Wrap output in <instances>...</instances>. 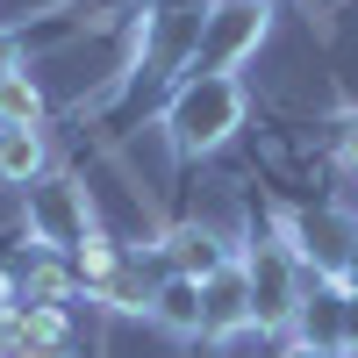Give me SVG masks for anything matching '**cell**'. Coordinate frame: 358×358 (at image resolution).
I'll return each instance as SVG.
<instances>
[{
    "instance_id": "1",
    "label": "cell",
    "mask_w": 358,
    "mask_h": 358,
    "mask_svg": "<svg viewBox=\"0 0 358 358\" xmlns=\"http://www.w3.org/2000/svg\"><path fill=\"white\" fill-rule=\"evenodd\" d=\"M244 115H251V101H244V79L236 72H187L179 94L165 101V136H172V151L208 158L244 129Z\"/></svg>"
},
{
    "instance_id": "2",
    "label": "cell",
    "mask_w": 358,
    "mask_h": 358,
    "mask_svg": "<svg viewBox=\"0 0 358 358\" xmlns=\"http://www.w3.org/2000/svg\"><path fill=\"white\" fill-rule=\"evenodd\" d=\"M22 229H29V244L50 251V258H72L86 236H94V194L79 187V179L65 172H43L36 187H22Z\"/></svg>"
},
{
    "instance_id": "3",
    "label": "cell",
    "mask_w": 358,
    "mask_h": 358,
    "mask_svg": "<svg viewBox=\"0 0 358 358\" xmlns=\"http://www.w3.org/2000/svg\"><path fill=\"white\" fill-rule=\"evenodd\" d=\"M244 280H251V330H294V315L308 301V273H301V251L287 236H258L244 251Z\"/></svg>"
},
{
    "instance_id": "4",
    "label": "cell",
    "mask_w": 358,
    "mask_h": 358,
    "mask_svg": "<svg viewBox=\"0 0 358 358\" xmlns=\"http://www.w3.org/2000/svg\"><path fill=\"white\" fill-rule=\"evenodd\" d=\"M265 29H273V0H215L194 36V72H236L244 57H258Z\"/></svg>"
},
{
    "instance_id": "5",
    "label": "cell",
    "mask_w": 358,
    "mask_h": 358,
    "mask_svg": "<svg viewBox=\"0 0 358 358\" xmlns=\"http://www.w3.org/2000/svg\"><path fill=\"white\" fill-rule=\"evenodd\" d=\"M236 330H251V280H244V258L215 265V273L201 280V337L222 344Z\"/></svg>"
},
{
    "instance_id": "6",
    "label": "cell",
    "mask_w": 358,
    "mask_h": 358,
    "mask_svg": "<svg viewBox=\"0 0 358 358\" xmlns=\"http://www.w3.org/2000/svg\"><path fill=\"white\" fill-rule=\"evenodd\" d=\"M344 294H351L344 280H322V273H315V287H308L301 315H294V337L337 358V344H344Z\"/></svg>"
},
{
    "instance_id": "7",
    "label": "cell",
    "mask_w": 358,
    "mask_h": 358,
    "mask_svg": "<svg viewBox=\"0 0 358 358\" xmlns=\"http://www.w3.org/2000/svg\"><path fill=\"white\" fill-rule=\"evenodd\" d=\"M151 322L172 337H201V280L194 273H165L151 287Z\"/></svg>"
},
{
    "instance_id": "8",
    "label": "cell",
    "mask_w": 358,
    "mask_h": 358,
    "mask_svg": "<svg viewBox=\"0 0 358 358\" xmlns=\"http://www.w3.org/2000/svg\"><path fill=\"white\" fill-rule=\"evenodd\" d=\"M43 172H50L43 129H0V187H36Z\"/></svg>"
},
{
    "instance_id": "9",
    "label": "cell",
    "mask_w": 358,
    "mask_h": 358,
    "mask_svg": "<svg viewBox=\"0 0 358 358\" xmlns=\"http://www.w3.org/2000/svg\"><path fill=\"white\" fill-rule=\"evenodd\" d=\"M72 294H79V273H72L65 258H50V251H43V258L29 265V273H22V287H15V301H43V308H65Z\"/></svg>"
},
{
    "instance_id": "10",
    "label": "cell",
    "mask_w": 358,
    "mask_h": 358,
    "mask_svg": "<svg viewBox=\"0 0 358 358\" xmlns=\"http://www.w3.org/2000/svg\"><path fill=\"white\" fill-rule=\"evenodd\" d=\"M36 122H43V86L22 65V72L0 79V129H36Z\"/></svg>"
},
{
    "instance_id": "11",
    "label": "cell",
    "mask_w": 358,
    "mask_h": 358,
    "mask_svg": "<svg viewBox=\"0 0 358 358\" xmlns=\"http://www.w3.org/2000/svg\"><path fill=\"white\" fill-rule=\"evenodd\" d=\"M122 258H129V251L115 244V236H101V229H94V236L72 251V273H79V287H86V294H94V287H108V280H115V265H122Z\"/></svg>"
},
{
    "instance_id": "12",
    "label": "cell",
    "mask_w": 358,
    "mask_h": 358,
    "mask_svg": "<svg viewBox=\"0 0 358 358\" xmlns=\"http://www.w3.org/2000/svg\"><path fill=\"white\" fill-rule=\"evenodd\" d=\"M165 244H172V273H194V280H208L215 265H229V258L215 251V236H208V229H172Z\"/></svg>"
},
{
    "instance_id": "13",
    "label": "cell",
    "mask_w": 358,
    "mask_h": 358,
    "mask_svg": "<svg viewBox=\"0 0 358 358\" xmlns=\"http://www.w3.org/2000/svg\"><path fill=\"white\" fill-rule=\"evenodd\" d=\"M337 358H358V294H344V344Z\"/></svg>"
},
{
    "instance_id": "14",
    "label": "cell",
    "mask_w": 358,
    "mask_h": 358,
    "mask_svg": "<svg viewBox=\"0 0 358 358\" xmlns=\"http://www.w3.org/2000/svg\"><path fill=\"white\" fill-rule=\"evenodd\" d=\"M8 72H22V36L0 29V79H8Z\"/></svg>"
},
{
    "instance_id": "15",
    "label": "cell",
    "mask_w": 358,
    "mask_h": 358,
    "mask_svg": "<svg viewBox=\"0 0 358 358\" xmlns=\"http://www.w3.org/2000/svg\"><path fill=\"white\" fill-rule=\"evenodd\" d=\"M280 358H330V351H315V344H301V337H287V344H280Z\"/></svg>"
},
{
    "instance_id": "16",
    "label": "cell",
    "mask_w": 358,
    "mask_h": 358,
    "mask_svg": "<svg viewBox=\"0 0 358 358\" xmlns=\"http://www.w3.org/2000/svg\"><path fill=\"white\" fill-rule=\"evenodd\" d=\"M344 165H351V179H358V115H351V129H344Z\"/></svg>"
}]
</instances>
